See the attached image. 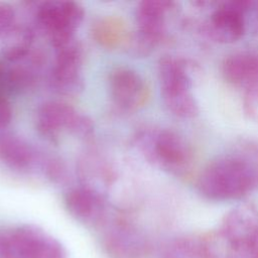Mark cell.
Masks as SVG:
<instances>
[{
  "mask_svg": "<svg viewBox=\"0 0 258 258\" xmlns=\"http://www.w3.org/2000/svg\"><path fill=\"white\" fill-rule=\"evenodd\" d=\"M164 258H217V256L207 240L195 236H182L167 245Z\"/></svg>",
  "mask_w": 258,
  "mask_h": 258,
  "instance_id": "2e32d148",
  "label": "cell"
},
{
  "mask_svg": "<svg viewBox=\"0 0 258 258\" xmlns=\"http://www.w3.org/2000/svg\"><path fill=\"white\" fill-rule=\"evenodd\" d=\"M84 16L83 6L75 1H44L36 9V21L54 48L75 39Z\"/></svg>",
  "mask_w": 258,
  "mask_h": 258,
  "instance_id": "5b68a950",
  "label": "cell"
},
{
  "mask_svg": "<svg viewBox=\"0 0 258 258\" xmlns=\"http://www.w3.org/2000/svg\"><path fill=\"white\" fill-rule=\"evenodd\" d=\"M198 187L209 200L240 199L258 187V159L244 152L221 155L204 168Z\"/></svg>",
  "mask_w": 258,
  "mask_h": 258,
  "instance_id": "6da1fadb",
  "label": "cell"
},
{
  "mask_svg": "<svg viewBox=\"0 0 258 258\" xmlns=\"http://www.w3.org/2000/svg\"><path fill=\"white\" fill-rule=\"evenodd\" d=\"M11 116L12 110L8 101V96L0 90V129L6 127L10 123Z\"/></svg>",
  "mask_w": 258,
  "mask_h": 258,
  "instance_id": "44dd1931",
  "label": "cell"
},
{
  "mask_svg": "<svg viewBox=\"0 0 258 258\" xmlns=\"http://www.w3.org/2000/svg\"><path fill=\"white\" fill-rule=\"evenodd\" d=\"M2 55L7 62L16 63L28 57L33 39L32 31L26 27H14L4 37Z\"/></svg>",
  "mask_w": 258,
  "mask_h": 258,
  "instance_id": "ac0fdd59",
  "label": "cell"
},
{
  "mask_svg": "<svg viewBox=\"0 0 258 258\" xmlns=\"http://www.w3.org/2000/svg\"><path fill=\"white\" fill-rule=\"evenodd\" d=\"M136 143L150 163L171 174H183L192 162L190 145L173 130L145 129L136 136Z\"/></svg>",
  "mask_w": 258,
  "mask_h": 258,
  "instance_id": "7a4b0ae2",
  "label": "cell"
},
{
  "mask_svg": "<svg viewBox=\"0 0 258 258\" xmlns=\"http://www.w3.org/2000/svg\"><path fill=\"white\" fill-rule=\"evenodd\" d=\"M83 49L76 39L55 48L51 69V83L57 92L66 95L77 94L83 87Z\"/></svg>",
  "mask_w": 258,
  "mask_h": 258,
  "instance_id": "30bf717a",
  "label": "cell"
},
{
  "mask_svg": "<svg viewBox=\"0 0 258 258\" xmlns=\"http://www.w3.org/2000/svg\"><path fill=\"white\" fill-rule=\"evenodd\" d=\"M225 258H258V243L254 240L246 246L229 248Z\"/></svg>",
  "mask_w": 258,
  "mask_h": 258,
  "instance_id": "ffe728a7",
  "label": "cell"
},
{
  "mask_svg": "<svg viewBox=\"0 0 258 258\" xmlns=\"http://www.w3.org/2000/svg\"><path fill=\"white\" fill-rule=\"evenodd\" d=\"M174 3L164 0H145L136 8V33L130 37L129 48L134 54L145 55L161 40L165 31L166 14Z\"/></svg>",
  "mask_w": 258,
  "mask_h": 258,
  "instance_id": "52a82bcc",
  "label": "cell"
},
{
  "mask_svg": "<svg viewBox=\"0 0 258 258\" xmlns=\"http://www.w3.org/2000/svg\"><path fill=\"white\" fill-rule=\"evenodd\" d=\"M109 92L113 103L128 112L141 109L149 98V88L143 77L126 67H119L111 72Z\"/></svg>",
  "mask_w": 258,
  "mask_h": 258,
  "instance_id": "9c48e42d",
  "label": "cell"
},
{
  "mask_svg": "<svg viewBox=\"0 0 258 258\" xmlns=\"http://www.w3.org/2000/svg\"><path fill=\"white\" fill-rule=\"evenodd\" d=\"M101 244L109 258H145L149 244L145 236L126 221H116L103 232Z\"/></svg>",
  "mask_w": 258,
  "mask_h": 258,
  "instance_id": "ba28073f",
  "label": "cell"
},
{
  "mask_svg": "<svg viewBox=\"0 0 258 258\" xmlns=\"http://www.w3.org/2000/svg\"><path fill=\"white\" fill-rule=\"evenodd\" d=\"M92 34L94 39L106 48H116L130 40L125 23L113 16L99 19L92 28Z\"/></svg>",
  "mask_w": 258,
  "mask_h": 258,
  "instance_id": "e0dca14e",
  "label": "cell"
},
{
  "mask_svg": "<svg viewBox=\"0 0 258 258\" xmlns=\"http://www.w3.org/2000/svg\"><path fill=\"white\" fill-rule=\"evenodd\" d=\"M16 13L13 6L0 1V37L7 35L15 27Z\"/></svg>",
  "mask_w": 258,
  "mask_h": 258,
  "instance_id": "d6986e66",
  "label": "cell"
},
{
  "mask_svg": "<svg viewBox=\"0 0 258 258\" xmlns=\"http://www.w3.org/2000/svg\"><path fill=\"white\" fill-rule=\"evenodd\" d=\"M0 159L11 169L25 170L33 164L35 152L21 137L7 134L0 137Z\"/></svg>",
  "mask_w": 258,
  "mask_h": 258,
  "instance_id": "9a60e30c",
  "label": "cell"
},
{
  "mask_svg": "<svg viewBox=\"0 0 258 258\" xmlns=\"http://www.w3.org/2000/svg\"><path fill=\"white\" fill-rule=\"evenodd\" d=\"M36 128L46 139L56 141L62 133L81 138L89 137L93 133L94 124L88 116L78 112L71 105L51 101L38 108Z\"/></svg>",
  "mask_w": 258,
  "mask_h": 258,
  "instance_id": "8992f818",
  "label": "cell"
},
{
  "mask_svg": "<svg viewBox=\"0 0 258 258\" xmlns=\"http://www.w3.org/2000/svg\"><path fill=\"white\" fill-rule=\"evenodd\" d=\"M64 206L72 217L86 225H99L105 217V198L90 186L70 189L64 196Z\"/></svg>",
  "mask_w": 258,
  "mask_h": 258,
  "instance_id": "4fadbf2b",
  "label": "cell"
},
{
  "mask_svg": "<svg viewBox=\"0 0 258 258\" xmlns=\"http://www.w3.org/2000/svg\"><path fill=\"white\" fill-rule=\"evenodd\" d=\"M249 1L224 2L212 13L208 21L209 35L220 43H232L245 32V12L252 6Z\"/></svg>",
  "mask_w": 258,
  "mask_h": 258,
  "instance_id": "8fae6325",
  "label": "cell"
},
{
  "mask_svg": "<svg viewBox=\"0 0 258 258\" xmlns=\"http://www.w3.org/2000/svg\"><path fill=\"white\" fill-rule=\"evenodd\" d=\"M0 258H67V251L42 228L24 224L0 230Z\"/></svg>",
  "mask_w": 258,
  "mask_h": 258,
  "instance_id": "277c9868",
  "label": "cell"
},
{
  "mask_svg": "<svg viewBox=\"0 0 258 258\" xmlns=\"http://www.w3.org/2000/svg\"><path fill=\"white\" fill-rule=\"evenodd\" d=\"M221 235L229 248L246 246L258 236V210L250 203L237 205L224 217Z\"/></svg>",
  "mask_w": 258,
  "mask_h": 258,
  "instance_id": "7c38bea8",
  "label": "cell"
},
{
  "mask_svg": "<svg viewBox=\"0 0 258 258\" xmlns=\"http://www.w3.org/2000/svg\"><path fill=\"white\" fill-rule=\"evenodd\" d=\"M157 75L162 101L169 112L179 118H194L199 106L191 91L188 64L181 58L164 55L158 61Z\"/></svg>",
  "mask_w": 258,
  "mask_h": 258,
  "instance_id": "3957f363",
  "label": "cell"
},
{
  "mask_svg": "<svg viewBox=\"0 0 258 258\" xmlns=\"http://www.w3.org/2000/svg\"><path fill=\"white\" fill-rule=\"evenodd\" d=\"M222 75L231 85L247 89L258 88V53L254 51L234 52L222 62Z\"/></svg>",
  "mask_w": 258,
  "mask_h": 258,
  "instance_id": "5bb4252c",
  "label": "cell"
}]
</instances>
